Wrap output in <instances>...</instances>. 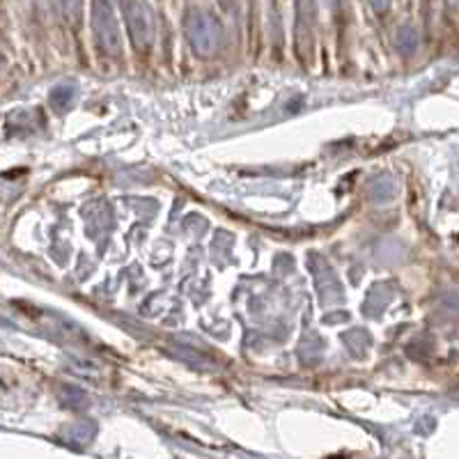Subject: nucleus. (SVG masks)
I'll return each mask as SVG.
<instances>
[{
  "label": "nucleus",
  "instance_id": "f257e3e1",
  "mask_svg": "<svg viewBox=\"0 0 459 459\" xmlns=\"http://www.w3.org/2000/svg\"><path fill=\"white\" fill-rule=\"evenodd\" d=\"M122 23L131 37V47L145 53L157 39V12L152 0H117Z\"/></svg>",
  "mask_w": 459,
  "mask_h": 459
},
{
  "label": "nucleus",
  "instance_id": "f03ea898",
  "mask_svg": "<svg viewBox=\"0 0 459 459\" xmlns=\"http://www.w3.org/2000/svg\"><path fill=\"white\" fill-rule=\"evenodd\" d=\"M90 14H92V32L97 48L104 51L106 56H120L122 28L117 0H92Z\"/></svg>",
  "mask_w": 459,
  "mask_h": 459
},
{
  "label": "nucleus",
  "instance_id": "7ed1b4c3",
  "mask_svg": "<svg viewBox=\"0 0 459 459\" xmlns=\"http://www.w3.org/2000/svg\"><path fill=\"white\" fill-rule=\"evenodd\" d=\"M184 32L198 56H212L221 47V22L200 5H191L184 12Z\"/></svg>",
  "mask_w": 459,
  "mask_h": 459
},
{
  "label": "nucleus",
  "instance_id": "20e7f679",
  "mask_svg": "<svg viewBox=\"0 0 459 459\" xmlns=\"http://www.w3.org/2000/svg\"><path fill=\"white\" fill-rule=\"evenodd\" d=\"M418 47V32L411 23H402L395 32V48L404 56H411Z\"/></svg>",
  "mask_w": 459,
  "mask_h": 459
},
{
  "label": "nucleus",
  "instance_id": "39448f33",
  "mask_svg": "<svg viewBox=\"0 0 459 459\" xmlns=\"http://www.w3.org/2000/svg\"><path fill=\"white\" fill-rule=\"evenodd\" d=\"M53 3H56L57 12H60V16H63L69 26H76L81 22L85 0H53Z\"/></svg>",
  "mask_w": 459,
  "mask_h": 459
},
{
  "label": "nucleus",
  "instance_id": "423d86ee",
  "mask_svg": "<svg viewBox=\"0 0 459 459\" xmlns=\"http://www.w3.org/2000/svg\"><path fill=\"white\" fill-rule=\"evenodd\" d=\"M76 100V85L72 83H60L53 88L51 92V106L56 110H67L69 106Z\"/></svg>",
  "mask_w": 459,
  "mask_h": 459
},
{
  "label": "nucleus",
  "instance_id": "0eeeda50",
  "mask_svg": "<svg viewBox=\"0 0 459 459\" xmlns=\"http://www.w3.org/2000/svg\"><path fill=\"white\" fill-rule=\"evenodd\" d=\"M366 3L375 14H386V12L391 10L393 0H366Z\"/></svg>",
  "mask_w": 459,
  "mask_h": 459
}]
</instances>
